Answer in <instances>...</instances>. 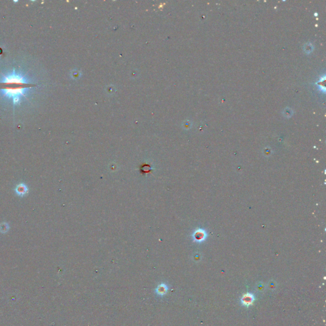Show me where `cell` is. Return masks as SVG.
<instances>
[{
	"instance_id": "3957f363",
	"label": "cell",
	"mask_w": 326,
	"mask_h": 326,
	"mask_svg": "<svg viewBox=\"0 0 326 326\" xmlns=\"http://www.w3.org/2000/svg\"><path fill=\"white\" fill-rule=\"evenodd\" d=\"M254 301V296L252 294L247 293L243 296L241 302L243 304V305L245 306H249L253 304Z\"/></svg>"
},
{
	"instance_id": "5b68a950",
	"label": "cell",
	"mask_w": 326,
	"mask_h": 326,
	"mask_svg": "<svg viewBox=\"0 0 326 326\" xmlns=\"http://www.w3.org/2000/svg\"><path fill=\"white\" fill-rule=\"evenodd\" d=\"M9 229V226L7 223H3L0 224V231L3 233L7 232Z\"/></svg>"
},
{
	"instance_id": "7a4b0ae2",
	"label": "cell",
	"mask_w": 326,
	"mask_h": 326,
	"mask_svg": "<svg viewBox=\"0 0 326 326\" xmlns=\"http://www.w3.org/2000/svg\"><path fill=\"white\" fill-rule=\"evenodd\" d=\"M2 83L4 84H27L28 81L24 76L13 71L11 74L4 75L1 80Z\"/></svg>"
},
{
	"instance_id": "277c9868",
	"label": "cell",
	"mask_w": 326,
	"mask_h": 326,
	"mask_svg": "<svg viewBox=\"0 0 326 326\" xmlns=\"http://www.w3.org/2000/svg\"><path fill=\"white\" fill-rule=\"evenodd\" d=\"M15 191L17 194L21 197H23L24 195H25L28 192V189L27 186L23 183L17 185Z\"/></svg>"
},
{
	"instance_id": "6da1fadb",
	"label": "cell",
	"mask_w": 326,
	"mask_h": 326,
	"mask_svg": "<svg viewBox=\"0 0 326 326\" xmlns=\"http://www.w3.org/2000/svg\"><path fill=\"white\" fill-rule=\"evenodd\" d=\"M28 87H6L0 90L1 93H3L4 96H8L11 98L15 105L18 103L21 100V96H25V91Z\"/></svg>"
}]
</instances>
